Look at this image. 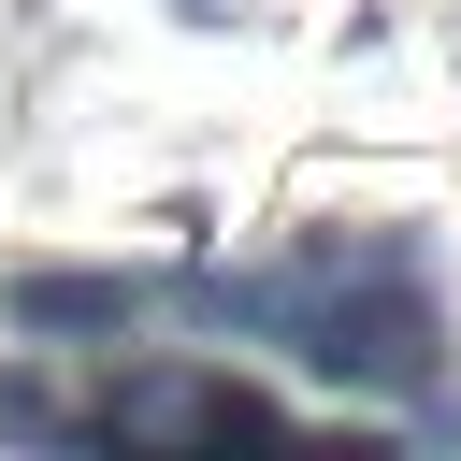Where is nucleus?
Returning <instances> with one entry per match:
<instances>
[{
	"label": "nucleus",
	"mask_w": 461,
	"mask_h": 461,
	"mask_svg": "<svg viewBox=\"0 0 461 461\" xmlns=\"http://www.w3.org/2000/svg\"><path fill=\"white\" fill-rule=\"evenodd\" d=\"M288 331H303V360L331 375V389H389V403H418L432 389V303L418 288H360V303H274Z\"/></svg>",
	"instance_id": "f257e3e1"
},
{
	"label": "nucleus",
	"mask_w": 461,
	"mask_h": 461,
	"mask_svg": "<svg viewBox=\"0 0 461 461\" xmlns=\"http://www.w3.org/2000/svg\"><path fill=\"white\" fill-rule=\"evenodd\" d=\"M86 432H202V447H230V432H288V403L245 389V375H115Z\"/></svg>",
	"instance_id": "f03ea898"
},
{
	"label": "nucleus",
	"mask_w": 461,
	"mask_h": 461,
	"mask_svg": "<svg viewBox=\"0 0 461 461\" xmlns=\"http://www.w3.org/2000/svg\"><path fill=\"white\" fill-rule=\"evenodd\" d=\"M0 317L58 346V331H130L144 288H130V274H43V259H14V274H0Z\"/></svg>",
	"instance_id": "7ed1b4c3"
},
{
	"label": "nucleus",
	"mask_w": 461,
	"mask_h": 461,
	"mask_svg": "<svg viewBox=\"0 0 461 461\" xmlns=\"http://www.w3.org/2000/svg\"><path fill=\"white\" fill-rule=\"evenodd\" d=\"M0 432H29V447H72L86 418H72V403H58V389H43L29 360H0Z\"/></svg>",
	"instance_id": "20e7f679"
}]
</instances>
